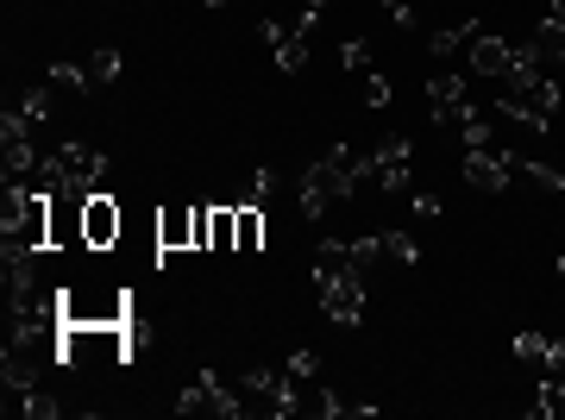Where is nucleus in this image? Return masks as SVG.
<instances>
[{
  "label": "nucleus",
  "instance_id": "f257e3e1",
  "mask_svg": "<svg viewBox=\"0 0 565 420\" xmlns=\"http://www.w3.org/2000/svg\"><path fill=\"white\" fill-rule=\"evenodd\" d=\"M315 301L327 308V321H340V326L364 321V270L352 263V251L340 239L315 245Z\"/></svg>",
  "mask_w": 565,
  "mask_h": 420
},
{
  "label": "nucleus",
  "instance_id": "f03ea898",
  "mask_svg": "<svg viewBox=\"0 0 565 420\" xmlns=\"http://www.w3.org/2000/svg\"><path fill=\"white\" fill-rule=\"evenodd\" d=\"M107 182V158L102 151H88V144H63V151H51V158L39 163V189L57 201H88L102 195Z\"/></svg>",
  "mask_w": 565,
  "mask_h": 420
},
{
  "label": "nucleus",
  "instance_id": "7ed1b4c3",
  "mask_svg": "<svg viewBox=\"0 0 565 420\" xmlns=\"http://www.w3.org/2000/svg\"><path fill=\"white\" fill-rule=\"evenodd\" d=\"M0 233H7V258L44 251V245H51V195H44V189H25V182H7Z\"/></svg>",
  "mask_w": 565,
  "mask_h": 420
},
{
  "label": "nucleus",
  "instance_id": "20e7f679",
  "mask_svg": "<svg viewBox=\"0 0 565 420\" xmlns=\"http://www.w3.org/2000/svg\"><path fill=\"white\" fill-rule=\"evenodd\" d=\"M497 114L515 120V126H527V132H553V120H559V82L553 76L509 82V95L497 100Z\"/></svg>",
  "mask_w": 565,
  "mask_h": 420
},
{
  "label": "nucleus",
  "instance_id": "39448f33",
  "mask_svg": "<svg viewBox=\"0 0 565 420\" xmlns=\"http://www.w3.org/2000/svg\"><path fill=\"white\" fill-rule=\"evenodd\" d=\"M239 396L245 408H264V414H296L302 408V396H296V377L289 370H264V364H252V370H239Z\"/></svg>",
  "mask_w": 565,
  "mask_h": 420
},
{
  "label": "nucleus",
  "instance_id": "423d86ee",
  "mask_svg": "<svg viewBox=\"0 0 565 420\" xmlns=\"http://www.w3.org/2000/svg\"><path fill=\"white\" fill-rule=\"evenodd\" d=\"M177 414H221V420H239V414H245V396H239V383H226V377H214V370H202V377L182 389Z\"/></svg>",
  "mask_w": 565,
  "mask_h": 420
},
{
  "label": "nucleus",
  "instance_id": "0eeeda50",
  "mask_svg": "<svg viewBox=\"0 0 565 420\" xmlns=\"http://www.w3.org/2000/svg\"><path fill=\"white\" fill-rule=\"evenodd\" d=\"M315 25H321V20H302V13H296L289 25H282V20H264V25H258L264 51L277 57V69H282V76H296V69L308 63V44H315Z\"/></svg>",
  "mask_w": 565,
  "mask_h": 420
},
{
  "label": "nucleus",
  "instance_id": "6e6552de",
  "mask_svg": "<svg viewBox=\"0 0 565 420\" xmlns=\"http://www.w3.org/2000/svg\"><path fill=\"white\" fill-rule=\"evenodd\" d=\"M408 182H415V144H408V139H384L377 151H371V189L403 195Z\"/></svg>",
  "mask_w": 565,
  "mask_h": 420
},
{
  "label": "nucleus",
  "instance_id": "1a4fd4ad",
  "mask_svg": "<svg viewBox=\"0 0 565 420\" xmlns=\"http://www.w3.org/2000/svg\"><path fill=\"white\" fill-rule=\"evenodd\" d=\"M465 182L484 189V195H503L509 182H515V151H503V144H478V151H465Z\"/></svg>",
  "mask_w": 565,
  "mask_h": 420
},
{
  "label": "nucleus",
  "instance_id": "9d476101",
  "mask_svg": "<svg viewBox=\"0 0 565 420\" xmlns=\"http://www.w3.org/2000/svg\"><path fill=\"white\" fill-rule=\"evenodd\" d=\"M315 170H321L327 176V189H333V195H352V189H359V182H371V151H352V144H333V151H327L321 163H315Z\"/></svg>",
  "mask_w": 565,
  "mask_h": 420
},
{
  "label": "nucleus",
  "instance_id": "9b49d317",
  "mask_svg": "<svg viewBox=\"0 0 565 420\" xmlns=\"http://www.w3.org/2000/svg\"><path fill=\"white\" fill-rule=\"evenodd\" d=\"M427 100H434V126H446V132H459L478 107H471V95H465V76H434L427 82Z\"/></svg>",
  "mask_w": 565,
  "mask_h": 420
},
{
  "label": "nucleus",
  "instance_id": "f8f14e48",
  "mask_svg": "<svg viewBox=\"0 0 565 420\" xmlns=\"http://www.w3.org/2000/svg\"><path fill=\"white\" fill-rule=\"evenodd\" d=\"M120 226H126V214L114 207V195L82 201V245H88V251H107V245L120 239Z\"/></svg>",
  "mask_w": 565,
  "mask_h": 420
},
{
  "label": "nucleus",
  "instance_id": "ddd939ff",
  "mask_svg": "<svg viewBox=\"0 0 565 420\" xmlns=\"http://www.w3.org/2000/svg\"><path fill=\"white\" fill-rule=\"evenodd\" d=\"M465 63H471V76L509 82V63H515V44H503V39H490V32H478V39H471V51H465Z\"/></svg>",
  "mask_w": 565,
  "mask_h": 420
},
{
  "label": "nucleus",
  "instance_id": "4468645a",
  "mask_svg": "<svg viewBox=\"0 0 565 420\" xmlns=\"http://www.w3.org/2000/svg\"><path fill=\"white\" fill-rule=\"evenodd\" d=\"M158 245L163 251H189V245H195V207H170V214H158Z\"/></svg>",
  "mask_w": 565,
  "mask_h": 420
},
{
  "label": "nucleus",
  "instance_id": "2eb2a0df",
  "mask_svg": "<svg viewBox=\"0 0 565 420\" xmlns=\"http://www.w3.org/2000/svg\"><path fill=\"white\" fill-rule=\"evenodd\" d=\"M333 207H340V195H333L327 176L308 163V170H302V214H308V220H321V214H333Z\"/></svg>",
  "mask_w": 565,
  "mask_h": 420
},
{
  "label": "nucleus",
  "instance_id": "dca6fc26",
  "mask_svg": "<svg viewBox=\"0 0 565 420\" xmlns=\"http://www.w3.org/2000/svg\"><path fill=\"white\" fill-rule=\"evenodd\" d=\"M478 32H484L478 20H465V25H440V32L427 39V51H434V57H459V51H471V39H478Z\"/></svg>",
  "mask_w": 565,
  "mask_h": 420
},
{
  "label": "nucleus",
  "instance_id": "f3484780",
  "mask_svg": "<svg viewBox=\"0 0 565 420\" xmlns=\"http://www.w3.org/2000/svg\"><path fill=\"white\" fill-rule=\"evenodd\" d=\"M515 176H527L541 195H565V170H553V163H541V158H515Z\"/></svg>",
  "mask_w": 565,
  "mask_h": 420
},
{
  "label": "nucleus",
  "instance_id": "a211bd4d",
  "mask_svg": "<svg viewBox=\"0 0 565 420\" xmlns=\"http://www.w3.org/2000/svg\"><path fill=\"white\" fill-rule=\"evenodd\" d=\"M7 408H20L25 420H57V396H44V389H25V396H7Z\"/></svg>",
  "mask_w": 565,
  "mask_h": 420
},
{
  "label": "nucleus",
  "instance_id": "6ab92c4d",
  "mask_svg": "<svg viewBox=\"0 0 565 420\" xmlns=\"http://www.w3.org/2000/svg\"><path fill=\"white\" fill-rule=\"evenodd\" d=\"M233 214H239V251H258L264 245V207L245 201V207H233Z\"/></svg>",
  "mask_w": 565,
  "mask_h": 420
},
{
  "label": "nucleus",
  "instance_id": "aec40b11",
  "mask_svg": "<svg viewBox=\"0 0 565 420\" xmlns=\"http://www.w3.org/2000/svg\"><path fill=\"white\" fill-rule=\"evenodd\" d=\"M13 114H20V120L32 126V132H39V126L51 120V88H25V95H20V107H13Z\"/></svg>",
  "mask_w": 565,
  "mask_h": 420
},
{
  "label": "nucleus",
  "instance_id": "412c9836",
  "mask_svg": "<svg viewBox=\"0 0 565 420\" xmlns=\"http://www.w3.org/2000/svg\"><path fill=\"white\" fill-rule=\"evenodd\" d=\"M82 69H88V82H95V88H107V82H120L126 57H120V51H95V57L82 63Z\"/></svg>",
  "mask_w": 565,
  "mask_h": 420
},
{
  "label": "nucleus",
  "instance_id": "4be33fe9",
  "mask_svg": "<svg viewBox=\"0 0 565 420\" xmlns=\"http://www.w3.org/2000/svg\"><path fill=\"white\" fill-rule=\"evenodd\" d=\"M51 88H70V95H88L95 82H88V69H82V63H51Z\"/></svg>",
  "mask_w": 565,
  "mask_h": 420
},
{
  "label": "nucleus",
  "instance_id": "5701e85b",
  "mask_svg": "<svg viewBox=\"0 0 565 420\" xmlns=\"http://www.w3.org/2000/svg\"><path fill=\"white\" fill-rule=\"evenodd\" d=\"M345 251H352V263H359V270H377V263L390 258V251H384V233H377V239L364 233V239H352V245H345Z\"/></svg>",
  "mask_w": 565,
  "mask_h": 420
},
{
  "label": "nucleus",
  "instance_id": "b1692460",
  "mask_svg": "<svg viewBox=\"0 0 565 420\" xmlns=\"http://www.w3.org/2000/svg\"><path fill=\"white\" fill-rule=\"evenodd\" d=\"M534 44H541V57H553L565 69V25L559 20H541V32H534Z\"/></svg>",
  "mask_w": 565,
  "mask_h": 420
},
{
  "label": "nucleus",
  "instance_id": "393cba45",
  "mask_svg": "<svg viewBox=\"0 0 565 420\" xmlns=\"http://www.w3.org/2000/svg\"><path fill=\"white\" fill-rule=\"evenodd\" d=\"M546 345H553V340H541V333H515V364H534V370H541Z\"/></svg>",
  "mask_w": 565,
  "mask_h": 420
},
{
  "label": "nucleus",
  "instance_id": "a878e982",
  "mask_svg": "<svg viewBox=\"0 0 565 420\" xmlns=\"http://www.w3.org/2000/svg\"><path fill=\"white\" fill-rule=\"evenodd\" d=\"M384 251H390V263H415L422 258V245L408 239V233H384Z\"/></svg>",
  "mask_w": 565,
  "mask_h": 420
},
{
  "label": "nucleus",
  "instance_id": "bb28decb",
  "mask_svg": "<svg viewBox=\"0 0 565 420\" xmlns=\"http://www.w3.org/2000/svg\"><path fill=\"white\" fill-rule=\"evenodd\" d=\"M282 370H289L296 383H315V377H321V358H315V352H289V364H282Z\"/></svg>",
  "mask_w": 565,
  "mask_h": 420
},
{
  "label": "nucleus",
  "instance_id": "cd10ccee",
  "mask_svg": "<svg viewBox=\"0 0 565 420\" xmlns=\"http://www.w3.org/2000/svg\"><path fill=\"white\" fill-rule=\"evenodd\" d=\"M364 107H390V82L364 69Z\"/></svg>",
  "mask_w": 565,
  "mask_h": 420
},
{
  "label": "nucleus",
  "instance_id": "c85d7f7f",
  "mask_svg": "<svg viewBox=\"0 0 565 420\" xmlns=\"http://www.w3.org/2000/svg\"><path fill=\"white\" fill-rule=\"evenodd\" d=\"M340 63L352 69V76H359V69H371V51H364V44L352 39V44H340Z\"/></svg>",
  "mask_w": 565,
  "mask_h": 420
},
{
  "label": "nucleus",
  "instance_id": "c756f323",
  "mask_svg": "<svg viewBox=\"0 0 565 420\" xmlns=\"http://www.w3.org/2000/svg\"><path fill=\"white\" fill-rule=\"evenodd\" d=\"M384 13H390L396 25H415V0H384Z\"/></svg>",
  "mask_w": 565,
  "mask_h": 420
},
{
  "label": "nucleus",
  "instance_id": "7c9ffc66",
  "mask_svg": "<svg viewBox=\"0 0 565 420\" xmlns=\"http://www.w3.org/2000/svg\"><path fill=\"white\" fill-rule=\"evenodd\" d=\"M270 189H277V176H270V170H258V176H252V201L264 207V201H270Z\"/></svg>",
  "mask_w": 565,
  "mask_h": 420
},
{
  "label": "nucleus",
  "instance_id": "2f4dec72",
  "mask_svg": "<svg viewBox=\"0 0 565 420\" xmlns=\"http://www.w3.org/2000/svg\"><path fill=\"white\" fill-rule=\"evenodd\" d=\"M327 7H333V0H302V20H321Z\"/></svg>",
  "mask_w": 565,
  "mask_h": 420
},
{
  "label": "nucleus",
  "instance_id": "473e14b6",
  "mask_svg": "<svg viewBox=\"0 0 565 420\" xmlns=\"http://www.w3.org/2000/svg\"><path fill=\"white\" fill-rule=\"evenodd\" d=\"M559 277H565V251H559Z\"/></svg>",
  "mask_w": 565,
  "mask_h": 420
},
{
  "label": "nucleus",
  "instance_id": "72a5a7b5",
  "mask_svg": "<svg viewBox=\"0 0 565 420\" xmlns=\"http://www.w3.org/2000/svg\"><path fill=\"white\" fill-rule=\"evenodd\" d=\"M207 7H226V0H207Z\"/></svg>",
  "mask_w": 565,
  "mask_h": 420
},
{
  "label": "nucleus",
  "instance_id": "f704fd0d",
  "mask_svg": "<svg viewBox=\"0 0 565 420\" xmlns=\"http://www.w3.org/2000/svg\"><path fill=\"white\" fill-rule=\"evenodd\" d=\"M546 7H553V0H546Z\"/></svg>",
  "mask_w": 565,
  "mask_h": 420
}]
</instances>
